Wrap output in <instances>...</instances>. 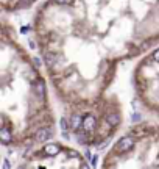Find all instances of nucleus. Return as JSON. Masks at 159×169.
I'll return each instance as SVG.
<instances>
[{"label": "nucleus", "mask_w": 159, "mask_h": 169, "mask_svg": "<svg viewBox=\"0 0 159 169\" xmlns=\"http://www.w3.org/2000/svg\"><path fill=\"white\" fill-rule=\"evenodd\" d=\"M33 33L66 117L101 110L117 66L159 44V0H47Z\"/></svg>", "instance_id": "nucleus-1"}, {"label": "nucleus", "mask_w": 159, "mask_h": 169, "mask_svg": "<svg viewBox=\"0 0 159 169\" xmlns=\"http://www.w3.org/2000/svg\"><path fill=\"white\" fill-rule=\"evenodd\" d=\"M0 141L3 147L30 149L56 133L49 88L33 60L3 19L0 49Z\"/></svg>", "instance_id": "nucleus-2"}, {"label": "nucleus", "mask_w": 159, "mask_h": 169, "mask_svg": "<svg viewBox=\"0 0 159 169\" xmlns=\"http://www.w3.org/2000/svg\"><path fill=\"white\" fill-rule=\"evenodd\" d=\"M101 167L159 169V124L140 122L133 125L106 152Z\"/></svg>", "instance_id": "nucleus-3"}, {"label": "nucleus", "mask_w": 159, "mask_h": 169, "mask_svg": "<svg viewBox=\"0 0 159 169\" xmlns=\"http://www.w3.org/2000/svg\"><path fill=\"white\" fill-rule=\"evenodd\" d=\"M19 169H33V167H77L87 169L89 163L73 147L59 144V142H44L30 149H25Z\"/></svg>", "instance_id": "nucleus-4"}, {"label": "nucleus", "mask_w": 159, "mask_h": 169, "mask_svg": "<svg viewBox=\"0 0 159 169\" xmlns=\"http://www.w3.org/2000/svg\"><path fill=\"white\" fill-rule=\"evenodd\" d=\"M134 91L139 102L159 116V47L148 52L134 67Z\"/></svg>", "instance_id": "nucleus-5"}, {"label": "nucleus", "mask_w": 159, "mask_h": 169, "mask_svg": "<svg viewBox=\"0 0 159 169\" xmlns=\"http://www.w3.org/2000/svg\"><path fill=\"white\" fill-rule=\"evenodd\" d=\"M38 0H0V7L5 13H14L22 11L30 7H33Z\"/></svg>", "instance_id": "nucleus-6"}]
</instances>
